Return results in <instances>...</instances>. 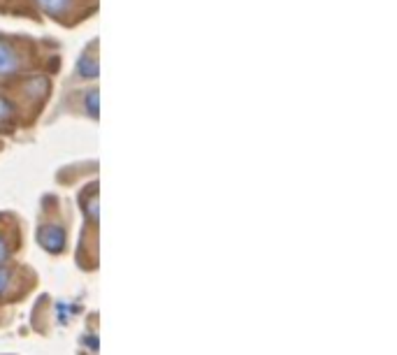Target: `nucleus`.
Returning <instances> with one entry per match:
<instances>
[{
    "label": "nucleus",
    "instance_id": "obj_1",
    "mask_svg": "<svg viewBox=\"0 0 397 355\" xmlns=\"http://www.w3.org/2000/svg\"><path fill=\"white\" fill-rule=\"evenodd\" d=\"M21 67V54L19 49L12 45L10 40L0 38V77H10L19 72Z\"/></svg>",
    "mask_w": 397,
    "mask_h": 355
},
{
    "label": "nucleus",
    "instance_id": "obj_2",
    "mask_svg": "<svg viewBox=\"0 0 397 355\" xmlns=\"http://www.w3.org/2000/svg\"><path fill=\"white\" fill-rule=\"evenodd\" d=\"M40 247L49 253H60L65 249V232L58 225H45L40 230Z\"/></svg>",
    "mask_w": 397,
    "mask_h": 355
},
{
    "label": "nucleus",
    "instance_id": "obj_3",
    "mask_svg": "<svg viewBox=\"0 0 397 355\" xmlns=\"http://www.w3.org/2000/svg\"><path fill=\"white\" fill-rule=\"evenodd\" d=\"M40 5V10L49 14L52 19H63L68 16L72 8H75V0H35Z\"/></svg>",
    "mask_w": 397,
    "mask_h": 355
},
{
    "label": "nucleus",
    "instance_id": "obj_4",
    "mask_svg": "<svg viewBox=\"0 0 397 355\" xmlns=\"http://www.w3.org/2000/svg\"><path fill=\"white\" fill-rule=\"evenodd\" d=\"M77 75L82 77V79H95L98 75H100V65H98L95 54L91 51V49H87V51L79 56V60H77Z\"/></svg>",
    "mask_w": 397,
    "mask_h": 355
},
{
    "label": "nucleus",
    "instance_id": "obj_5",
    "mask_svg": "<svg viewBox=\"0 0 397 355\" xmlns=\"http://www.w3.org/2000/svg\"><path fill=\"white\" fill-rule=\"evenodd\" d=\"M14 114H16L14 105H12L8 98L0 95V130H8V128L14 124Z\"/></svg>",
    "mask_w": 397,
    "mask_h": 355
},
{
    "label": "nucleus",
    "instance_id": "obj_6",
    "mask_svg": "<svg viewBox=\"0 0 397 355\" xmlns=\"http://www.w3.org/2000/svg\"><path fill=\"white\" fill-rule=\"evenodd\" d=\"M84 107H87V114L91 119H98V114H100V95H98V89H89L87 93H84Z\"/></svg>",
    "mask_w": 397,
    "mask_h": 355
},
{
    "label": "nucleus",
    "instance_id": "obj_7",
    "mask_svg": "<svg viewBox=\"0 0 397 355\" xmlns=\"http://www.w3.org/2000/svg\"><path fill=\"white\" fill-rule=\"evenodd\" d=\"M10 286H12V272L8 267H0V295H5L10 290Z\"/></svg>",
    "mask_w": 397,
    "mask_h": 355
},
{
    "label": "nucleus",
    "instance_id": "obj_8",
    "mask_svg": "<svg viewBox=\"0 0 397 355\" xmlns=\"http://www.w3.org/2000/svg\"><path fill=\"white\" fill-rule=\"evenodd\" d=\"M10 258V247H8V240H5V235L0 232V262H5Z\"/></svg>",
    "mask_w": 397,
    "mask_h": 355
},
{
    "label": "nucleus",
    "instance_id": "obj_9",
    "mask_svg": "<svg viewBox=\"0 0 397 355\" xmlns=\"http://www.w3.org/2000/svg\"><path fill=\"white\" fill-rule=\"evenodd\" d=\"M84 344H89V348H91V351H98V339H95V336H91V334H87V336H84Z\"/></svg>",
    "mask_w": 397,
    "mask_h": 355
}]
</instances>
